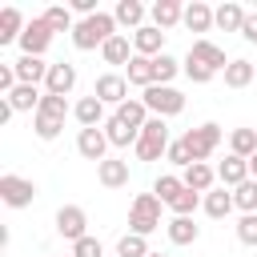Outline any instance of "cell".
<instances>
[{
    "label": "cell",
    "instance_id": "1",
    "mask_svg": "<svg viewBox=\"0 0 257 257\" xmlns=\"http://www.w3.org/2000/svg\"><path fill=\"white\" fill-rule=\"evenodd\" d=\"M112 36H116V16H112V12H96V16H88V20H76V28H72V44H76L80 52L104 48Z\"/></svg>",
    "mask_w": 257,
    "mask_h": 257
},
{
    "label": "cell",
    "instance_id": "2",
    "mask_svg": "<svg viewBox=\"0 0 257 257\" xmlns=\"http://www.w3.org/2000/svg\"><path fill=\"white\" fill-rule=\"evenodd\" d=\"M169 124L165 116H149V124L141 128V141H137V161H161L169 153Z\"/></svg>",
    "mask_w": 257,
    "mask_h": 257
},
{
    "label": "cell",
    "instance_id": "3",
    "mask_svg": "<svg viewBox=\"0 0 257 257\" xmlns=\"http://www.w3.org/2000/svg\"><path fill=\"white\" fill-rule=\"evenodd\" d=\"M157 225H161V201H157V193H137L133 205H128V233L149 237Z\"/></svg>",
    "mask_w": 257,
    "mask_h": 257
},
{
    "label": "cell",
    "instance_id": "4",
    "mask_svg": "<svg viewBox=\"0 0 257 257\" xmlns=\"http://www.w3.org/2000/svg\"><path fill=\"white\" fill-rule=\"evenodd\" d=\"M141 100H145V108H149L153 116H165V120L185 108V96H181L173 84H149V88L141 92Z\"/></svg>",
    "mask_w": 257,
    "mask_h": 257
},
{
    "label": "cell",
    "instance_id": "5",
    "mask_svg": "<svg viewBox=\"0 0 257 257\" xmlns=\"http://www.w3.org/2000/svg\"><path fill=\"white\" fill-rule=\"evenodd\" d=\"M181 141H185V149H189V157H193V161H209V157H213V149L221 145V124L205 120V124L189 128Z\"/></svg>",
    "mask_w": 257,
    "mask_h": 257
},
{
    "label": "cell",
    "instance_id": "6",
    "mask_svg": "<svg viewBox=\"0 0 257 257\" xmlns=\"http://www.w3.org/2000/svg\"><path fill=\"white\" fill-rule=\"evenodd\" d=\"M0 201L8 209H28L36 201V185L28 177H16V173H4L0 177Z\"/></svg>",
    "mask_w": 257,
    "mask_h": 257
},
{
    "label": "cell",
    "instance_id": "7",
    "mask_svg": "<svg viewBox=\"0 0 257 257\" xmlns=\"http://www.w3.org/2000/svg\"><path fill=\"white\" fill-rule=\"evenodd\" d=\"M56 233L76 245L80 237H88V213H84L80 205H60V209H56Z\"/></svg>",
    "mask_w": 257,
    "mask_h": 257
},
{
    "label": "cell",
    "instance_id": "8",
    "mask_svg": "<svg viewBox=\"0 0 257 257\" xmlns=\"http://www.w3.org/2000/svg\"><path fill=\"white\" fill-rule=\"evenodd\" d=\"M52 28H48V20L44 16H32L28 20V28H24V36H20V56H44V48L52 44Z\"/></svg>",
    "mask_w": 257,
    "mask_h": 257
},
{
    "label": "cell",
    "instance_id": "9",
    "mask_svg": "<svg viewBox=\"0 0 257 257\" xmlns=\"http://www.w3.org/2000/svg\"><path fill=\"white\" fill-rule=\"evenodd\" d=\"M92 96L100 100V104H124L128 100V80L120 76V72H100L96 76V84H92Z\"/></svg>",
    "mask_w": 257,
    "mask_h": 257
},
{
    "label": "cell",
    "instance_id": "10",
    "mask_svg": "<svg viewBox=\"0 0 257 257\" xmlns=\"http://www.w3.org/2000/svg\"><path fill=\"white\" fill-rule=\"evenodd\" d=\"M72 88H76V64H68V60H56V64L48 68L44 92H48V96H68Z\"/></svg>",
    "mask_w": 257,
    "mask_h": 257
},
{
    "label": "cell",
    "instance_id": "11",
    "mask_svg": "<svg viewBox=\"0 0 257 257\" xmlns=\"http://www.w3.org/2000/svg\"><path fill=\"white\" fill-rule=\"evenodd\" d=\"M76 153L84 157V161H108L104 153H108V137H104V128H80L76 133Z\"/></svg>",
    "mask_w": 257,
    "mask_h": 257
},
{
    "label": "cell",
    "instance_id": "12",
    "mask_svg": "<svg viewBox=\"0 0 257 257\" xmlns=\"http://www.w3.org/2000/svg\"><path fill=\"white\" fill-rule=\"evenodd\" d=\"M12 68H16V80L20 84H44L48 80V68L52 64H44V56H20V60H12Z\"/></svg>",
    "mask_w": 257,
    "mask_h": 257
},
{
    "label": "cell",
    "instance_id": "13",
    "mask_svg": "<svg viewBox=\"0 0 257 257\" xmlns=\"http://www.w3.org/2000/svg\"><path fill=\"white\" fill-rule=\"evenodd\" d=\"M217 181H221L225 189H237V185H245V181H249V161L229 153V157L217 165Z\"/></svg>",
    "mask_w": 257,
    "mask_h": 257
},
{
    "label": "cell",
    "instance_id": "14",
    "mask_svg": "<svg viewBox=\"0 0 257 257\" xmlns=\"http://www.w3.org/2000/svg\"><path fill=\"white\" fill-rule=\"evenodd\" d=\"M133 48H137V56H161L165 52V32L153 28V24H145V28L133 32Z\"/></svg>",
    "mask_w": 257,
    "mask_h": 257
},
{
    "label": "cell",
    "instance_id": "15",
    "mask_svg": "<svg viewBox=\"0 0 257 257\" xmlns=\"http://www.w3.org/2000/svg\"><path fill=\"white\" fill-rule=\"evenodd\" d=\"M189 56H193V60H201V64H209L213 72H225V68H229V60H225V48H217V44H213V40H205V36H201V40H193Z\"/></svg>",
    "mask_w": 257,
    "mask_h": 257
},
{
    "label": "cell",
    "instance_id": "16",
    "mask_svg": "<svg viewBox=\"0 0 257 257\" xmlns=\"http://www.w3.org/2000/svg\"><path fill=\"white\" fill-rule=\"evenodd\" d=\"M72 116L80 120V128H104V104L96 96H80L72 104Z\"/></svg>",
    "mask_w": 257,
    "mask_h": 257
},
{
    "label": "cell",
    "instance_id": "17",
    "mask_svg": "<svg viewBox=\"0 0 257 257\" xmlns=\"http://www.w3.org/2000/svg\"><path fill=\"white\" fill-rule=\"evenodd\" d=\"M104 137H108V145H112V149H128V145L137 149V141H141V128H128V124H124V120L112 112V116L104 120Z\"/></svg>",
    "mask_w": 257,
    "mask_h": 257
},
{
    "label": "cell",
    "instance_id": "18",
    "mask_svg": "<svg viewBox=\"0 0 257 257\" xmlns=\"http://www.w3.org/2000/svg\"><path fill=\"white\" fill-rule=\"evenodd\" d=\"M181 181H185V189H193V193H209L213 181H217V169H209L205 161H193V165L181 173Z\"/></svg>",
    "mask_w": 257,
    "mask_h": 257
},
{
    "label": "cell",
    "instance_id": "19",
    "mask_svg": "<svg viewBox=\"0 0 257 257\" xmlns=\"http://www.w3.org/2000/svg\"><path fill=\"white\" fill-rule=\"evenodd\" d=\"M112 16H116V24H124V28H145V16H149V8L141 4V0H116V8H112Z\"/></svg>",
    "mask_w": 257,
    "mask_h": 257
},
{
    "label": "cell",
    "instance_id": "20",
    "mask_svg": "<svg viewBox=\"0 0 257 257\" xmlns=\"http://www.w3.org/2000/svg\"><path fill=\"white\" fill-rule=\"evenodd\" d=\"M149 16H153V28H173V24H181L185 20V8L177 4V0H157L153 8H149Z\"/></svg>",
    "mask_w": 257,
    "mask_h": 257
},
{
    "label": "cell",
    "instance_id": "21",
    "mask_svg": "<svg viewBox=\"0 0 257 257\" xmlns=\"http://www.w3.org/2000/svg\"><path fill=\"white\" fill-rule=\"evenodd\" d=\"M189 32H209L217 20H213V8L205 4V0H193V4H185V20H181Z\"/></svg>",
    "mask_w": 257,
    "mask_h": 257
},
{
    "label": "cell",
    "instance_id": "22",
    "mask_svg": "<svg viewBox=\"0 0 257 257\" xmlns=\"http://www.w3.org/2000/svg\"><path fill=\"white\" fill-rule=\"evenodd\" d=\"M133 56H137V48L128 44V36H124V32H116V36L100 48V60H104V64H124V68H128V60H133Z\"/></svg>",
    "mask_w": 257,
    "mask_h": 257
},
{
    "label": "cell",
    "instance_id": "23",
    "mask_svg": "<svg viewBox=\"0 0 257 257\" xmlns=\"http://www.w3.org/2000/svg\"><path fill=\"white\" fill-rule=\"evenodd\" d=\"M257 80V64L253 60H229V68H225V88H249Z\"/></svg>",
    "mask_w": 257,
    "mask_h": 257
},
{
    "label": "cell",
    "instance_id": "24",
    "mask_svg": "<svg viewBox=\"0 0 257 257\" xmlns=\"http://www.w3.org/2000/svg\"><path fill=\"white\" fill-rule=\"evenodd\" d=\"M40 100H44V92H40L36 84H16V88L8 92V104H12L16 112H32V116H36Z\"/></svg>",
    "mask_w": 257,
    "mask_h": 257
},
{
    "label": "cell",
    "instance_id": "25",
    "mask_svg": "<svg viewBox=\"0 0 257 257\" xmlns=\"http://www.w3.org/2000/svg\"><path fill=\"white\" fill-rule=\"evenodd\" d=\"M96 181L104 189H124L128 185V161H100L96 165Z\"/></svg>",
    "mask_w": 257,
    "mask_h": 257
},
{
    "label": "cell",
    "instance_id": "26",
    "mask_svg": "<svg viewBox=\"0 0 257 257\" xmlns=\"http://www.w3.org/2000/svg\"><path fill=\"white\" fill-rule=\"evenodd\" d=\"M245 8L241 4H233V0H225L221 8H213V20H217V28H225V32H241L245 28Z\"/></svg>",
    "mask_w": 257,
    "mask_h": 257
},
{
    "label": "cell",
    "instance_id": "27",
    "mask_svg": "<svg viewBox=\"0 0 257 257\" xmlns=\"http://www.w3.org/2000/svg\"><path fill=\"white\" fill-rule=\"evenodd\" d=\"M24 28H28V20L20 16V8H4L0 12V44H20V36H24Z\"/></svg>",
    "mask_w": 257,
    "mask_h": 257
},
{
    "label": "cell",
    "instance_id": "28",
    "mask_svg": "<svg viewBox=\"0 0 257 257\" xmlns=\"http://www.w3.org/2000/svg\"><path fill=\"white\" fill-rule=\"evenodd\" d=\"M201 205H205V213H209L213 221H221V217H229V213L237 209V205H233V193H229L225 185H221V189H209Z\"/></svg>",
    "mask_w": 257,
    "mask_h": 257
},
{
    "label": "cell",
    "instance_id": "29",
    "mask_svg": "<svg viewBox=\"0 0 257 257\" xmlns=\"http://www.w3.org/2000/svg\"><path fill=\"white\" fill-rule=\"evenodd\" d=\"M165 233H169L173 245H193V241L201 237V229L193 225V217H173V221L165 225Z\"/></svg>",
    "mask_w": 257,
    "mask_h": 257
},
{
    "label": "cell",
    "instance_id": "30",
    "mask_svg": "<svg viewBox=\"0 0 257 257\" xmlns=\"http://www.w3.org/2000/svg\"><path fill=\"white\" fill-rule=\"evenodd\" d=\"M124 80H128V84H141V88L157 84V80H153V56H133L128 68H124Z\"/></svg>",
    "mask_w": 257,
    "mask_h": 257
},
{
    "label": "cell",
    "instance_id": "31",
    "mask_svg": "<svg viewBox=\"0 0 257 257\" xmlns=\"http://www.w3.org/2000/svg\"><path fill=\"white\" fill-rule=\"evenodd\" d=\"M229 153L249 161V157L257 153V128H233V133H229Z\"/></svg>",
    "mask_w": 257,
    "mask_h": 257
},
{
    "label": "cell",
    "instance_id": "32",
    "mask_svg": "<svg viewBox=\"0 0 257 257\" xmlns=\"http://www.w3.org/2000/svg\"><path fill=\"white\" fill-rule=\"evenodd\" d=\"M116 116H120L128 128H145V124H149V108H145V100H141V96L124 100V104L116 108Z\"/></svg>",
    "mask_w": 257,
    "mask_h": 257
},
{
    "label": "cell",
    "instance_id": "33",
    "mask_svg": "<svg viewBox=\"0 0 257 257\" xmlns=\"http://www.w3.org/2000/svg\"><path fill=\"white\" fill-rule=\"evenodd\" d=\"M177 72H185L177 56H169V52L153 56V80H157V84H173V76H177Z\"/></svg>",
    "mask_w": 257,
    "mask_h": 257
},
{
    "label": "cell",
    "instance_id": "34",
    "mask_svg": "<svg viewBox=\"0 0 257 257\" xmlns=\"http://www.w3.org/2000/svg\"><path fill=\"white\" fill-rule=\"evenodd\" d=\"M181 189H185V181H181L177 173H165V177H157V185H153V193H157L161 205H173V201L181 197Z\"/></svg>",
    "mask_w": 257,
    "mask_h": 257
},
{
    "label": "cell",
    "instance_id": "35",
    "mask_svg": "<svg viewBox=\"0 0 257 257\" xmlns=\"http://www.w3.org/2000/svg\"><path fill=\"white\" fill-rule=\"evenodd\" d=\"M153 249H149V241L141 237V233H124L120 241H116V257H149Z\"/></svg>",
    "mask_w": 257,
    "mask_h": 257
},
{
    "label": "cell",
    "instance_id": "36",
    "mask_svg": "<svg viewBox=\"0 0 257 257\" xmlns=\"http://www.w3.org/2000/svg\"><path fill=\"white\" fill-rule=\"evenodd\" d=\"M233 205L241 209V217H245V213H257V181H253V177L233 189Z\"/></svg>",
    "mask_w": 257,
    "mask_h": 257
},
{
    "label": "cell",
    "instance_id": "37",
    "mask_svg": "<svg viewBox=\"0 0 257 257\" xmlns=\"http://www.w3.org/2000/svg\"><path fill=\"white\" fill-rule=\"evenodd\" d=\"M44 20H48L52 32H72V28H76V24H72V8H64V4H52V8L44 12Z\"/></svg>",
    "mask_w": 257,
    "mask_h": 257
},
{
    "label": "cell",
    "instance_id": "38",
    "mask_svg": "<svg viewBox=\"0 0 257 257\" xmlns=\"http://www.w3.org/2000/svg\"><path fill=\"white\" fill-rule=\"evenodd\" d=\"M60 128H64V120H56V116H44V112H36V116H32V133H36L40 141H56V137H60Z\"/></svg>",
    "mask_w": 257,
    "mask_h": 257
},
{
    "label": "cell",
    "instance_id": "39",
    "mask_svg": "<svg viewBox=\"0 0 257 257\" xmlns=\"http://www.w3.org/2000/svg\"><path fill=\"white\" fill-rule=\"evenodd\" d=\"M201 201H205L201 193H193V189H181V197H177V201H173L169 209H173V217H193Z\"/></svg>",
    "mask_w": 257,
    "mask_h": 257
},
{
    "label": "cell",
    "instance_id": "40",
    "mask_svg": "<svg viewBox=\"0 0 257 257\" xmlns=\"http://www.w3.org/2000/svg\"><path fill=\"white\" fill-rule=\"evenodd\" d=\"M181 68H185V76H189L193 84H209V80L217 76L209 64H201V60H193V56H185V60H181Z\"/></svg>",
    "mask_w": 257,
    "mask_h": 257
},
{
    "label": "cell",
    "instance_id": "41",
    "mask_svg": "<svg viewBox=\"0 0 257 257\" xmlns=\"http://www.w3.org/2000/svg\"><path fill=\"white\" fill-rule=\"evenodd\" d=\"M36 112L64 120V116H68V100H64V96H48V92H44V100H40V108H36Z\"/></svg>",
    "mask_w": 257,
    "mask_h": 257
},
{
    "label": "cell",
    "instance_id": "42",
    "mask_svg": "<svg viewBox=\"0 0 257 257\" xmlns=\"http://www.w3.org/2000/svg\"><path fill=\"white\" fill-rule=\"evenodd\" d=\"M237 241L241 245H257V213H245L237 221Z\"/></svg>",
    "mask_w": 257,
    "mask_h": 257
},
{
    "label": "cell",
    "instance_id": "43",
    "mask_svg": "<svg viewBox=\"0 0 257 257\" xmlns=\"http://www.w3.org/2000/svg\"><path fill=\"white\" fill-rule=\"evenodd\" d=\"M72 257H104V245H100L96 237H80V241L72 245Z\"/></svg>",
    "mask_w": 257,
    "mask_h": 257
},
{
    "label": "cell",
    "instance_id": "44",
    "mask_svg": "<svg viewBox=\"0 0 257 257\" xmlns=\"http://www.w3.org/2000/svg\"><path fill=\"white\" fill-rule=\"evenodd\" d=\"M165 157H169V165H177V169H189V165H193V157H189V149H185V141H173Z\"/></svg>",
    "mask_w": 257,
    "mask_h": 257
},
{
    "label": "cell",
    "instance_id": "45",
    "mask_svg": "<svg viewBox=\"0 0 257 257\" xmlns=\"http://www.w3.org/2000/svg\"><path fill=\"white\" fill-rule=\"evenodd\" d=\"M16 84H20V80H16V68H12V64H0V96H8Z\"/></svg>",
    "mask_w": 257,
    "mask_h": 257
},
{
    "label": "cell",
    "instance_id": "46",
    "mask_svg": "<svg viewBox=\"0 0 257 257\" xmlns=\"http://www.w3.org/2000/svg\"><path fill=\"white\" fill-rule=\"evenodd\" d=\"M241 36H245L249 44H257V12H249V16H245V28H241Z\"/></svg>",
    "mask_w": 257,
    "mask_h": 257
},
{
    "label": "cell",
    "instance_id": "47",
    "mask_svg": "<svg viewBox=\"0 0 257 257\" xmlns=\"http://www.w3.org/2000/svg\"><path fill=\"white\" fill-rule=\"evenodd\" d=\"M12 112H16V108L8 104V96H0V124H8V120H12Z\"/></svg>",
    "mask_w": 257,
    "mask_h": 257
},
{
    "label": "cell",
    "instance_id": "48",
    "mask_svg": "<svg viewBox=\"0 0 257 257\" xmlns=\"http://www.w3.org/2000/svg\"><path fill=\"white\" fill-rule=\"evenodd\" d=\"M249 177H253V181H257V153H253V157H249Z\"/></svg>",
    "mask_w": 257,
    "mask_h": 257
},
{
    "label": "cell",
    "instance_id": "49",
    "mask_svg": "<svg viewBox=\"0 0 257 257\" xmlns=\"http://www.w3.org/2000/svg\"><path fill=\"white\" fill-rule=\"evenodd\" d=\"M149 257H165V253H149Z\"/></svg>",
    "mask_w": 257,
    "mask_h": 257
},
{
    "label": "cell",
    "instance_id": "50",
    "mask_svg": "<svg viewBox=\"0 0 257 257\" xmlns=\"http://www.w3.org/2000/svg\"><path fill=\"white\" fill-rule=\"evenodd\" d=\"M68 257H72V253H68Z\"/></svg>",
    "mask_w": 257,
    "mask_h": 257
}]
</instances>
